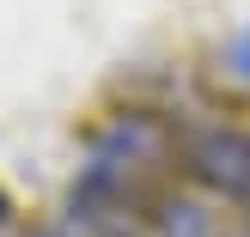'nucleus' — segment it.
<instances>
[{
  "instance_id": "nucleus-2",
  "label": "nucleus",
  "mask_w": 250,
  "mask_h": 237,
  "mask_svg": "<svg viewBox=\"0 0 250 237\" xmlns=\"http://www.w3.org/2000/svg\"><path fill=\"white\" fill-rule=\"evenodd\" d=\"M183 164L202 189L226 195V201H250V128L238 122H195L183 134Z\"/></svg>"
},
{
  "instance_id": "nucleus-1",
  "label": "nucleus",
  "mask_w": 250,
  "mask_h": 237,
  "mask_svg": "<svg viewBox=\"0 0 250 237\" xmlns=\"http://www.w3.org/2000/svg\"><path fill=\"white\" fill-rule=\"evenodd\" d=\"M165 158H171V134L159 128L153 116H141V109L116 116L92 140V152H85L80 177H73V195H67V213L80 219L85 231L122 237L141 219V207H146V195H153V177H159Z\"/></svg>"
},
{
  "instance_id": "nucleus-4",
  "label": "nucleus",
  "mask_w": 250,
  "mask_h": 237,
  "mask_svg": "<svg viewBox=\"0 0 250 237\" xmlns=\"http://www.w3.org/2000/svg\"><path fill=\"white\" fill-rule=\"evenodd\" d=\"M232 67H238V79H250V24L238 31V43H232Z\"/></svg>"
},
{
  "instance_id": "nucleus-3",
  "label": "nucleus",
  "mask_w": 250,
  "mask_h": 237,
  "mask_svg": "<svg viewBox=\"0 0 250 237\" xmlns=\"http://www.w3.org/2000/svg\"><path fill=\"white\" fill-rule=\"evenodd\" d=\"M159 237H226V231H220V219L208 213V207H195V201H171L165 213H159Z\"/></svg>"
}]
</instances>
